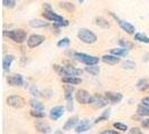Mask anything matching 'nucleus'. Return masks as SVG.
Returning a JSON list of instances; mask_svg holds the SVG:
<instances>
[{
	"instance_id": "obj_19",
	"label": "nucleus",
	"mask_w": 149,
	"mask_h": 134,
	"mask_svg": "<svg viewBox=\"0 0 149 134\" xmlns=\"http://www.w3.org/2000/svg\"><path fill=\"white\" fill-rule=\"evenodd\" d=\"M62 82L64 84H71L75 86L82 83V78L79 76H66V77H62Z\"/></svg>"
},
{
	"instance_id": "obj_29",
	"label": "nucleus",
	"mask_w": 149,
	"mask_h": 134,
	"mask_svg": "<svg viewBox=\"0 0 149 134\" xmlns=\"http://www.w3.org/2000/svg\"><path fill=\"white\" fill-rule=\"evenodd\" d=\"M134 37L136 41L143 43V44H149V37L146 36L145 34H142V32H136L134 35Z\"/></svg>"
},
{
	"instance_id": "obj_37",
	"label": "nucleus",
	"mask_w": 149,
	"mask_h": 134,
	"mask_svg": "<svg viewBox=\"0 0 149 134\" xmlns=\"http://www.w3.org/2000/svg\"><path fill=\"white\" fill-rule=\"evenodd\" d=\"M29 92L34 97L42 96V92H39V89L36 87V85H31V86L29 87Z\"/></svg>"
},
{
	"instance_id": "obj_43",
	"label": "nucleus",
	"mask_w": 149,
	"mask_h": 134,
	"mask_svg": "<svg viewBox=\"0 0 149 134\" xmlns=\"http://www.w3.org/2000/svg\"><path fill=\"white\" fill-rule=\"evenodd\" d=\"M141 104L149 106V96H146L145 98H142V99H141Z\"/></svg>"
},
{
	"instance_id": "obj_10",
	"label": "nucleus",
	"mask_w": 149,
	"mask_h": 134,
	"mask_svg": "<svg viewBox=\"0 0 149 134\" xmlns=\"http://www.w3.org/2000/svg\"><path fill=\"white\" fill-rule=\"evenodd\" d=\"M110 15L113 17V19L114 20H117L118 21V23H119V26H120V28L123 30V31H126L127 34H129V35H134L136 32V28H134V26L132 25V23H130L129 21H125V20H121L120 18H118L117 16L114 15V14H110Z\"/></svg>"
},
{
	"instance_id": "obj_9",
	"label": "nucleus",
	"mask_w": 149,
	"mask_h": 134,
	"mask_svg": "<svg viewBox=\"0 0 149 134\" xmlns=\"http://www.w3.org/2000/svg\"><path fill=\"white\" fill-rule=\"evenodd\" d=\"M92 95L86 89H77L75 90V101L80 104H89Z\"/></svg>"
},
{
	"instance_id": "obj_41",
	"label": "nucleus",
	"mask_w": 149,
	"mask_h": 134,
	"mask_svg": "<svg viewBox=\"0 0 149 134\" xmlns=\"http://www.w3.org/2000/svg\"><path fill=\"white\" fill-rule=\"evenodd\" d=\"M101 134H119V131L116 128V130H104L102 131Z\"/></svg>"
},
{
	"instance_id": "obj_21",
	"label": "nucleus",
	"mask_w": 149,
	"mask_h": 134,
	"mask_svg": "<svg viewBox=\"0 0 149 134\" xmlns=\"http://www.w3.org/2000/svg\"><path fill=\"white\" fill-rule=\"evenodd\" d=\"M36 131L39 132V133H44V134H47V133H51L52 132V128L49 125H47V124H45V122H42V121H38L37 123H36Z\"/></svg>"
},
{
	"instance_id": "obj_2",
	"label": "nucleus",
	"mask_w": 149,
	"mask_h": 134,
	"mask_svg": "<svg viewBox=\"0 0 149 134\" xmlns=\"http://www.w3.org/2000/svg\"><path fill=\"white\" fill-rule=\"evenodd\" d=\"M55 70L57 72V74L62 77H66V76H80L82 75L83 70L72 65L64 66V65H55L54 66Z\"/></svg>"
},
{
	"instance_id": "obj_38",
	"label": "nucleus",
	"mask_w": 149,
	"mask_h": 134,
	"mask_svg": "<svg viewBox=\"0 0 149 134\" xmlns=\"http://www.w3.org/2000/svg\"><path fill=\"white\" fill-rule=\"evenodd\" d=\"M54 95V92L52 89H45L42 92V96H44L45 98H51Z\"/></svg>"
},
{
	"instance_id": "obj_32",
	"label": "nucleus",
	"mask_w": 149,
	"mask_h": 134,
	"mask_svg": "<svg viewBox=\"0 0 149 134\" xmlns=\"http://www.w3.org/2000/svg\"><path fill=\"white\" fill-rule=\"evenodd\" d=\"M70 44H71L70 38L63 37L62 39H60V40L57 41V47H58V48H66V47L70 46Z\"/></svg>"
},
{
	"instance_id": "obj_16",
	"label": "nucleus",
	"mask_w": 149,
	"mask_h": 134,
	"mask_svg": "<svg viewBox=\"0 0 149 134\" xmlns=\"http://www.w3.org/2000/svg\"><path fill=\"white\" fill-rule=\"evenodd\" d=\"M101 60L107 64V65H117V64H119L121 59H120L119 56H116V55H113V54H109V55H103L102 57H101Z\"/></svg>"
},
{
	"instance_id": "obj_30",
	"label": "nucleus",
	"mask_w": 149,
	"mask_h": 134,
	"mask_svg": "<svg viewBox=\"0 0 149 134\" xmlns=\"http://www.w3.org/2000/svg\"><path fill=\"white\" fill-rule=\"evenodd\" d=\"M30 116H33V117H35V119H42L46 117V113L44 111H40V110H30Z\"/></svg>"
},
{
	"instance_id": "obj_44",
	"label": "nucleus",
	"mask_w": 149,
	"mask_h": 134,
	"mask_svg": "<svg viewBox=\"0 0 149 134\" xmlns=\"http://www.w3.org/2000/svg\"><path fill=\"white\" fill-rule=\"evenodd\" d=\"M83 2H84V0H79V3H80V5H82Z\"/></svg>"
},
{
	"instance_id": "obj_20",
	"label": "nucleus",
	"mask_w": 149,
	"mask_h": 134,
	"mask_svg": "<svg viewBox=\"0 0 149 134\" xmlns=\"http://www.w3.org/2000/svg\"><path fill=\"white\" fill-rule=\"evenodd\" d=\"M29 26L31 28H47L49 27V22H46L42 19H31L29 21Z\"/></svg>"
},
{
	"instance_id": "obj_11",
	"label": "nucleus",
	"mask_w": 149,
	"mask_h": 134,
	"mask_svg": "<svg viewBox=\"0 0 149 134\" xmlns=\"http://www.w3.org/2000/svg\"><path fill=\"white\" fill-rule=\"evenodd\" d=\"M6 81H7L9 86H14V87H22V85L25 84V79H24L22 75L20 74L8 75L6 77Z\"/></svg>"
},
{
	"instance_id": "obj_35",
	"label": "nucleus",
	"mask_w": 149,
	"mask_h": 134,
	"mask_svg": "<svg viewBox=\"0 0 149 134\" xmlns=\"http://www.w3.org/2000/svg\"><path fill=\"white\" fill-rule=\"evenodd\" d=\"M121 67H122L123 69H128V70H131V69H134V68H136V64H134L132 60L127 59L126 61H123V63L121 64Z\"/></svg>"
},
{
	"instance_id": "obj_42",
	"label": "nucleus",
	"mask_w": 149,
	"mask_h": 134,
	"mask_svg": "<svg viewBox=\"0 0 149 134\" xmlns=\"http://www.w3.org/2000/svg\"><path fill=\"white\" fill-rule=\"evenodd\" d=\"M129 133L131 134H141L142 132L138 128V127H132V128H130L129 130Z\"/></svg>"
},
{
	"instance_id": "obj_26",
	"label": "nucleus",
	"mask_w": 149,
	"mask_h": 134,
	"mask_svg": "<svg viewBox=\"0 0 149 134\" xmlns=\"http://www.w3.org/2000/svg\"><path fill=\"white\" fill-rule=\"evenodd\" d=\"M94 22H95L97 26L101 27V28H103V29L110 28V22L108 21L105 18H103V17H97V18L94 19Z\"/></svg>"
},
{
	"instance_id": "obj_1",
	"label": "nucleus",
	"mask_w": 149,
	"mask_h": 134,
	"mask_svg": "<svg viewBox=\"0 0 149 134\" xmlns=\"http://www.w3.org/2000/svg\"><path fill=\"white\" fill-rule=\"evenodd\" d=\"M3 35L8 37L10 40H13L16 44H22L27 41V32L24 29H11L5 30Z\"/></svg>"
},
{
	"instance_id": "obj_14",
	"label": "nucleus",
	"mask_w": 149,
	"mask_h": 134,
	"mask_svg": "<svg viewBox=\"0 0 149 134\" xmlns=\"http://www.w3.org/2000/svg\"><path fill=\"white\" fill-rule=\"evenodd\" d=\"M43 17H44L46 20L52 21V22H60V21H62V20H64V18H63L62 16L53 11L52 8L44 9V11H43Z\"/></svg>"
},
{
	"instance_id": "obj_17",
	"label": "nucleus",
	"mask_w": 149,
	"mask_h": 134,
	"mask_svg": "<svg viewBox=\"0 0 149 134\" xmlns=\"http://www.w3.org/2000/svg\"><path fill=\"white\" fill-rule=\"evenodd\" d=\"M77 123H79V117H77L76 115H75V116H72V117H70V119L65 122V124H64V126H63V130H64V131H72V130L75 128V126L77 125Z\"/></svg>"
},
{
	"instance_id": "obj_36",
	"label": "nucleus",
	"mask_w": 149,
	"mask_h": 134,
	"mask_svg": "<svg viewBox=\"0 0 149 134\" xmlns=\"http://www.w3.org/2000/svg\"><path fill=\"white\" fill-rule=\"evenodd\" d=\"M2 5L5 8L14 9L16 7V0H2Z\"/></svg>"
},
{
	"instance_id": "obj_5",
	"label": "nucleus",
	"mask_w": 149,
	"mask_h": 134,
	"mask_svg": "<svg viewBox=\"0 0 149 134\" xmlns=\"http://www.w3.org/2000/svg\"><path fill=\"white\" fill-rule=\"evenodd\" d=\"M75 60H77L79 63H82L84 65H97L99 64V61L101 60V58H99L97 56H92V55H89V54H84V52H74V57H73Z\"/></svg>"
},
{
	"instance_id": "obj_33",
	"label": "nucleus",
	"mask_w": 149,
	"mask_h": 134,
	"mask_svg": "<svg viewBox=\"0 0 149 134\" xmlns=\"http://www.w3.org/2000/svg\"><path fill=\"white\" fill-rule=\"evenodd\" d=\"M113 127L117 128L119 132H127V131H129L127 124L121 123V122H116V123H113Z\"/></svg>"
},
{
	"instance_id": "obj_4",
	"label": "nucleus",
	"mask_w": 149,
	"mask_h": 134,
	"mask_svg": "<svg viewBox=\"0 0 149 134\" xmlns=\"http://www.w3.org/2000/svg\"><path fill=\"white\" fill-rule=\"evenodd\" d=\"M63 88H64V98L66 101V110L68 112H73V110H74V97H73V95H75L74 85L65 84V85H63Z\"/></svg>"
},
{
	"instance_id": "obj_18",
	"label": "nucleus",
	"mask_w": 149,
	"mask_h": 134,
	"mask_svg": "<svg viewBox=\"0 0 149 134\" xmlns=\"http://www.w3.org/2000/svg\"><path fill=\"white\" fill-rule=\"evenodd\" d=\"M15 60V56L14 55H5L3 58H2V68L5 72H8L10 70V67L13 65Z\"/></svg>"
},
{
	"instance_id": "obj_6",
	"label": "nucleus",
	"mask_w": 149,
	"mask_h": 134,
	"mask_svg": "<svg viewBox=\"0 0 149 134\" xmlns=\"http://www.w3.org/2000/svg\"><path fill=\"white\" fill-rule=\"evenodd\" d=\"M109 99L105 97V95H100V94H94L92 95L91 99H90L89 104L94 107V108H103V107H107L108 104H109Z\"/></svg>"
},
{
	"instance_id": "obj_39",
	"label": "nucleus",
	"mask_w": 149,
	"mask_h": 134,
	"mask_svg": "<svg viewBox=\"0 0 149 134\" xmlns=\"http://www.w3.org/2000/svg\"><path fill=\"white\" fill-rule=\"evenodd\" d=\"M53 26H57V27H60V28L66 27V26H68V20L64 19V20H62V21H60V22H53Z\"/></svg>"
},
{
	"instance_id": "obj_23",
	"label": "nucleus",
	"mask_w": 149,
	"mask_h": 134,
	"mask_svg": "<svg viewBox=\"0 0 149 134\" xmlns=\"http://www.w3.org/2000/svg\"><path fill=\"white\" fill-rule=\"evenodd\" d=\"M137 115L140 117H148L149 116V106L140 104L137 107Z\"/></svg>"
},
{
	"instance_id": "obj_40",
	"label": "nucleus",
	"mask_w": 149,
	"mask_h": 134,
	"mask_svg": "<svg viewBox=\"0 0 149 134\" xmlns=\"http://www.w3.org/2000/svg\"><path fill=\"white\" fill-rule=\"evenodd\" d=\"M141 126H142V128L149 130V116L147 119H143L141 121Z\"/></svg>"
},
{
	"instance_id": "obj_13",
	"label": "nucleus",
	"mask_w": 149,
	"mask_h": 134,
	"mask_svg": "<svg viewBox=\"0 0 149 134\" xmlns=\"http://www.w3.org/2000/svg\"><path fill=\"white\" fill-rule=\"evenodd\" d=\"M66 110V106H62V105H57V106H54L51 108L49 111V119L52 121H58V119L64 115Z\"/></svg>"
},
{
	"instance_id": "obj_7",
	"label": "nucleus",
	"mask_w": 149,
	"mask_h": 134,
	"mask_svg": "<svg viewBox=\"0 0 149 134\" xmlns=\"http://www.w3.org/2000/svg\"><path fill=\"white\" fill-rule=\"evenodd\" d=\"M45 36L43 35H39V34H33V35H30L29 37L27 38V47L30 48V49H33V48H36L38 46H40V45L43 44L45 41Z\"/></svg>"
},
{
	"instance_id": "obj_3",
	"label": "nucleus",
	"mask_w": 149,
	"mask_h": 134,
	"mask_svg": "<svg viewBox=\"0 0 149 134\" xmlns=\"http://www.w3.org/2000/svg\"><path fill=\"white\" fill-rule=\"evenodd\" d=\"M77 38L79 40H81L82 43L86 45L95 44L97 40V36L92 31V30L88 29V28H81L77 31Z\"/></svg>"
},
{
	"instance_id": "obj_24",
	"label": "nucleus",
	"mask_w": 149,
	"mask_h": 134,
	"mask_svg": "<svg viewBox=\"0 0 149 134\" xmlns=\"http://www.w3.org/2000/svg\"><path fill=\"white\" fill-rule=\"evenodd\" d=\"M110 52L116 55V56H119V57H127L129 49L127 48H123V47H119V48H112L110 49Z\"/></svg>"
},
{
	"instance_id": "obj_34",
	"label": "nucleus",
	"mask_w": 149,
	"mask_h": 134,
	"mask_svg": "<svg viewBox=\"0 0 149 134\" xmlns=\"http://www.w3.org/2000/svg\"><path fill=\"white\" fill-rule=\"evenodd\" d=\"M58 5H60V8L64 9V10H67V11H71V12H72V11L75 10L74 5H73L72 2H61Z\"/></svg>"
},
{
	"instance_id": "obj_15",
	"label": "nucleus",
	"mask_w": 149,
	"mask_h": 134,
	"mask_svg": "<svg viewBox=\"0 0 149 134\" xmlns=\"http://www.w3.org/2000/svg\"><path fill=\"white\" fill-rule=\"evenodd\" d=\"M104 95L111 104H119L123 99V95L119 92H107Z\"/></svg>"
},
{
	"instance_id": "obj_31",
	"label": "nucleus",
	"mask_w": 149,
	"mask_h": 134,
	"mask_svg": "<svg viewBox=\"0 0 149 134\" xmlns=\"http://www.w3.org/2000/svg\"><path fill=\"white\" fill-rule=\"evenodd\" d=\"M118 43H119L120 47H123V48H127V49H132V47H134V44L131 43V41H129L127 39H125V38H120L119 40H118Z\"/></svg>"
},
{
	"instance_id": "obj_28",
	"label": "nucleus",
	"mask_w": 149,
	"mask_h": 134,
	"mask_svg": "<svg viewBox=\"0 0 149 134\" xmlns=\"http://www.w3.org/2000/svg\"><path fill=\"white\" fill-rule=\"evenodd\" d=\"M84 70L86 73H89L90 75H92V76H97L100 73V67L97 66V65H88Z\"/></svg>"
},
{
	"instance_id": "obj_8",
	"label": "nucleus",
	"mask_w": 149,
	"mask_h": 134,
	"mask_svg": "<svg viewBox=\"0 0 149 134\" xmlns=\"http://www.w3.org/2000/svg\"><path fill=\"white\" fill-rule=\"evenodd\" d=\"M7 104L11 107H14V108L19 110V108H22L26 105V102L19 95H10V96L7 97Z\"/></svg>"
},
{
	"instance_id": "obj_12",
	"label": "nucleus",
	"mask_w": 149,
	"mask_h": 134,
	"mask_svg": "<svg viewBox=\"0 0 149 134\" xmlns=\"http://www.w3.org/2000/svg\"><path fill=\"white\" fill-rule=\"evenodd\" d=\"M93 124H94V122L92 123V122H90L89 119H80L77 125L74 128L75 133H85V132H88V131L91 130V127L93 126Z\"/></svg>"
},
{
	"instance_id": "obj_27",
	"label": "nucleus",
	"mask_w": 149,
	"mask_h": 134,
	"mask_svg": "<svg viewBox=\"0 0 149 134\" xmlns=\"http://www.w3.org/2000/svg\"><path fill=\"white\" fill-rule=\"evenodd\" d=\"M136 87L139 89L140 92H146L147 89H149V82L147 78H141L139 79L137 84H136Z\"/></svg>"
},
{
	"instance_id": "obj_22",
	"label": "nucleus",
	"mask_w": 149,
	"mask_h": 134,
	"mask_svg": "<svg viewBox=\"0 0 149 134\" xmlns=\"http://www.w3.org/2000/svg\"><path fill=\"white\" fill-rule=\"evenodd\" d=\"M111 116V108H108V110H104V111L102 112L99 116H97L95 121H94V124H97V123H100V122H104V121H108L109 117Z\"/></svg>"
},
{
	"instance_id": "obj_25",
	"label": "nucleus",
	"mask_w": 149,
	"mask_h": 134,
	"mask_svg": "<svg viewBox=\"0 0 149 134\" xmlns=\"http://www.w3.org/2000/svg\"><path fill=\"white\" fill-rule=\"evenodd\" d=\"M29 105H30V107H31L33 110H40V111H44V110H45L44 104H43L40 101H38L37 97L31 98V99L29 101Z\"/></svg>"
}]
</instances>
